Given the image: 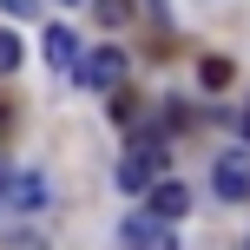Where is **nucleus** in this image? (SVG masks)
Masks as SVG:
<instances>
[{"label": "nucleus", "instance_id": "4468645a", "mask_svg": "<svg viewBox=\"0 0 250 250\" xmlns=\"http://www.w3.org/2000/svg\"><path fill=\"white\" fill-rule=\"evenodd\" d=\"M244 132H250V112H244Z\"/></svg>", "mask_w": 250, "mask_h": 250}, {"label": "nucleus", "instance_id": "f03ea898", "mask_svg": "<svg viewBox=\"0 0 250 250\" xmlns=\"http://www.w3.org/2000/svg\"><path fill=\"white\" fill-rule=\"evenodd\" d=\"M79 86H92V92H119V86H125V53H119V46L86 53V60H79Z\"/></svg>", "mask_w": 250, "mask_h": 250}, {"label": "nucleus", "instance_id": "7ed1b4c3", "mask_svg": "<svg viewBox=\"0 0 250 250\" xmlns=\"http://www.w3.org/2000/svg\"><path fill=\"white\" fill-rule=\"evenodd\" d=\"M119 250H178V230L145 211V217H132V224L119 230Z\"/></svg>", "mask_w": 250, "mask_h": 250}, {"label": "nucleus", "instance_id": "f8f14e48", "mask_svg": "<svg viewBox=\"0 0 250 250\" xmlns=\"http://www.w3.org/2000/svg\"><path fill=\"white\" fill-rule=\"evenodd\" d=\"M7 13H33V0H7Z\"/></svg>", "mask_w": 250, "mask_h": 250}, {"label": "nucleus", "instance_id": "9b49d317", "mask_svg": "<svg viewBox=\"0 0 250 250\" xmlns=\"http://www.w3.org/2000/svg\"><path fill=\"white\" fill-rule=\"evenodd\" d=\"M7 250H46V237H33V230H13V237H7Z\"/></svg>", "mask_w": 250, "mask_h": 250}, {"label": "nucleus", "instance_id": "1a4fd4ad", "mask_svg": "<svg viewBox=\"0 0 250 250\" xmlns=\"http://www.w3.org/2000/svg\"><path fill=\"white\" fill-rule=\"evenodd\" d=\"M99 26H132V0H92Z\"/></svg>", "mask_w": 250, "mask_h": 250}, {"label": "nucleus", "instance_id": "423d86ee", "mask_svg": "<svg viewBox=\"0 0 250 250\" xmlns=\"http://www.w3.org/2000/svg\"><path fill=\"white\" fill-rule=\"evenodd\" d=\"M46 66L79 73V46H73V33H66V26H53V33H46Z\"/></svg>", "mask_w": 250, "mask_h": 250}, {"label": "nucleus", "instance_id": "ddd939ff", "mask_svg": "<svg viewBox=\"0 0 250 250\" xmlns=\"http://www.w3.org/2000/svg\"><path fill=\"white\" fill-rule=\"evenodd\" d=\"M0 198H7V171H0Z\"/></svg>", "mask_w": 250, "mask_h": 250}, {"label": "nucleus", "instance_id": "9d476101", "mask_svg": "<svg viewBox=\"0 0 250 250\" xmlns=\"http://www.w3.org/2000/svg\"><path fill=\"white\" fill-rule=\"evenodd\" d=\"M13 66H20V40L0 33V73H13Z\"/></svg>", "mask_w": 250, "mask_h": 250}, {"label": "nucleus", "instance_id": "20e7f679", "mask_svg": "<svg viewBox=\"0 0 250 250\" xmlns=\"http://www.w3.org/2000/svg\"><path fill=\"white\" fill-rule=\"evenodd\" d=\"M211 171H217V198H250V151H224Z\"/></svg>", "mask_w": 250, "mask_h": 250}, {"label": "nucleus", "instance_id": "6e6552de", "mask_svg": "<svg viewBox=\"0 0 250 250\" xmlns=\"http://www.w3.org/2000/svg\"><path fill=\"white\" fill-rule=\"evenodd\" d=\"M230 73H237V66H230L224 53H211V60L198 66V79H204V92H224V86H230Z\"/></svg>", "mask_w": 250, "mask_h": 250}, {"label": "nucleus", "instance_id": "39448f33", "mask_svg": "<svg viewBox=\"0 0 250 250\" xmlns=\"http://www.w3.org/2000/svg\"><path fill=\"white\" fill-rule=\"evenodd\" d=\"M191 211V191L185 185H171V178H165V185H151V217H165V224H171V217H185Z\"/></svg>", "mask_w": 250, "mask_h": 250}, {"label": "nucleus", "instance_id": "f257e3e1", "mask_svg": "<svg viewBox=\"0 0 250 250\" xmlns=\"http://www.w3.org/2000/svg\"><path fill=\"white\" fill-rule=\"evenodd\" d=\"M119 185H125V191H151V185H165V145L138 138V145L119 158Z\"/></svg>", "mask_w": 250, "mask_h": 250}, {"label": "nucleus", "instance_id": "0eeeda50", "mask_svg": "<svg viewBox=\"0 0 250 250\" xmlns=\"http://www.w3.org/2000/svg\"><path fill=\"white\" fill-rule=\"evenodd\" d=\"M7 198L20 204V211H40V204H46V185H40L33 171H20V185H7Z\"/></svg>", "mask_w": 250, "mask_h": 250}, {"label": "nucleus", "instance_id": "2eb2a0df", "mask_svg": "<svg viewBox=\"0 0 250 250\" xmlns=\"http://www.w3.org/2000/svg\"><path fill=\"white\" fill-rule=\"evenodd\" d=\"M244 250H250V244H244Z\"/></svg>", "mask_w": 250, "mask_h": 250}]
</instances>
